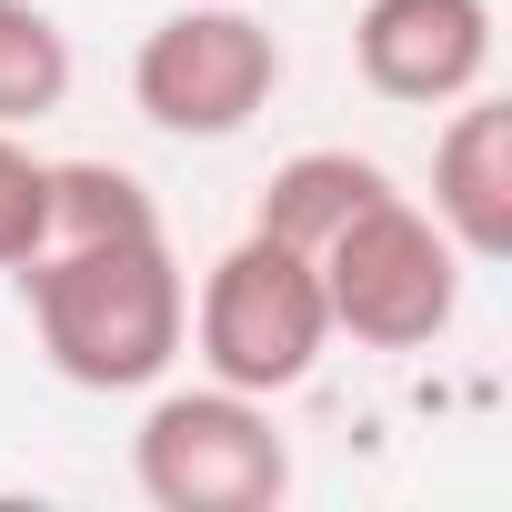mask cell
<instances>
[{"instance_id":"obj_1","label":"cell","mask_w":512,"mask_h":512,"mask_svg":"<svg viewBox=\"0 0 512 512\" xmlns=\"http://www.w3.org/2000/svg\"><path fill=\"white\" fill-rule=\"evenodd\" d=\"M21 302H31L41 362L71 392H151L191 332V282L171 262V231L41 241L21 262Z\"/></svg>"},{"instance_id":"obj_2","label":"cell","mask_w":512,"mask_h":512,"mask_svg":"<svg viewBox=\"0 0 512 512\" xmlns=\"http://www.w3.org/2000/svg\"><path fill=\"white\" fill-rule=\"evenodd\" d=\"M201 352V382H231L251 402H282L322 372L332 352V312H322V272H312V251L272 241V231H241L221 262L201 272L191 292V332Z\"/></svg>"},{"instance_id":"obj_3","label":"cell","mask_w":512,"mask_h":512,"mask_svg":"<svg viewBox=\"0 0 512 512\" xmlns=\"http://www.w3.org/2000/svg\"><path fill=\"white\" fill-rule=\"evenodd\" d=\"M322 312H332V342H362V352H422L452 332L462 312V251L452 231L412 201V191H372L322 251Z\"/></svg>"},{"instance_id":"obj_4","label":"cell","mask_w":512,"mask_h":512,"mask_svg":"<svg viewBox=\"0 0 512 512\" xmlns=\"http://www.w3.org/2000/svg\"><path fill=\"white\" fill-rule=\"evenodd\" d=\"M131 482L151 512H272L292 502V442L272 402L231 382H151V412L131 432Z\"/></svg>"},{"instance_id":"obj_5","label":"cell","mask_w":512,"mask_h":512,"mask_svg":"<svg viewBox=\"0 0 512 512\" xmlns=\"http://www.w3.org/2000/svg\"><path fill=\"white\" fill-rule=\"evenodd\" d=\"M272 91H282V41L272 21L231 11V0L151 21L131 51V111L161 141H241L272 111Z\"/></svg>"},{"instance_id":"obj_6","label":"cell","mask_w":512,"mask_h":512,"mask_svg":"<svg viewBox=\"0 0 512 512\" xmlns=\"http://www.w3.org/2000/svg\"><path fill=\"white\" fill-rule=\"evenodd\" d=\"M352 71L392 111H452L492 81V0H362Z\"/></svg>"},{"instance_id":"obj_7","label":"cell","mask_w":512,"mask_h":512,"mask_svg":"<svg viewBox=\"0 0 512 512\" xmlns=\"http://www.w3.org/2000/svg\"><path fill=\"white\" fill-rule=\"evenodd\" d=\"M422 211L452 231V251L472 272L512 251V101H492V91L452 101V121L432 141V201Z\"/></svg>"},{"instance_id":"obj_8","label":"cell","mask_w":512,"mask_h":512,"mask_svg":"<svg viewBox=\"0 0 512 512\" xmlns=\"http://www.w3.org/2000/svg\"><path fill=\"white\" fill-rule=\"evenodd\" d=\"M372 191H392V171L372 161V151H292L272 181H262V201H251V231H272V241H292V251H322Z\"/></svg>"},{"instance_id":"obj_9","label":"cell","mask_w":512,"mask_h":512,"mask_svg":"<svg viewBox=\"0 0 512 512\" xmlns=\"http://www.w3.org/2000/svg\"><path fill=\"white\" fill-rule=\"evenodd\" d=\"M71 31L41 0H0V131H31L71 101Z\"/></svg>"},{"instance_id":"obj_10","label":"cell","mask_w":512,"mask_h":512,"mask_svg":"<svg viewBox=\"0 0 512 512\" xmlns=\"http://www.w3.org/2000/svg\"><path fill=\"white\" fill-rule=\"evenodd\" d=\"M101 231H161V201L121 161H51V231L41 241H101Z\"/></svg>"},{"instance_id":"obj_11","label":"cell","mask_w":512,"mask_h":512,"mask_svg":"<svg viewBox=\"0 0 512 512\" xmlns=\"http://www.w3.org/2000/svg\"><path fill=\"white\" fill-rule=\"evenodd\" d=\"M41 231H51V161L21 131H0V272H21Z\"/></svg>"}]
</instances>
